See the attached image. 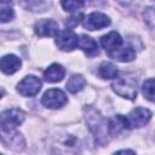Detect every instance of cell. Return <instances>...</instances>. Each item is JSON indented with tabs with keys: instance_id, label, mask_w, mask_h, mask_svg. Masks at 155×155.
<instances>
[{
	"instance_id": "cell-1",
	"label": "cell",
	"mask_w": 155,
	"mask_h": 155,
	"mask_svg": "<svg viewBox=\"0 0 155 155\" xmlns=\"http://www.w3.org/2000/svg\"><path fill=\"white\" fill-rule=\"evenodd\" d=\"M85 120L88 125V128L96 137L97 142L101 144H104L108 140V132H109V124L107 120L99 114L98 110H96L92 107H85L84 108Z\"/></svg>"
},
{
	"instance_id": "cell-2",
	"label": "cell",
	"mask_w": 155,
	"mask_h": 155,
	"mask_svg": "<svg viewBox=\"0 0 155 155\" xmlns=\"http://www.w3.org/2000/svg\"><path fill=\"white\" fill-rule=\"evenodd\" d=\"M111 90L117 96L132 101L137 97V81L132 76L115 78L111 84Z\"/></svg>"
},
{
	"instance_id": "cell-3",
	"label": "cell",
	"mask_w": 155,
	"mask_h": 155,
	"mask_svg": "<svg viewBox=\"0 0 155 155\" xmlns=\"http://www.w3.org/2000/svg\"><path fill=\"white\" fill-rule=\"evenodd\" d=\"M67 102H68V98H67L65 93L59 88H50V90H47L44 93L42 98H41L42 105H45L48 109L62 108Z\"/></svg>"
},
{
	"instance_id": "cell-4",
	"label": "cell",
	"mask_w": 155,
	"mask_h": 155,
	"mask_svg": "<svg viewBox=\"0 0 155 155\" xmlns=\"http://www.w3.org/2000/svg\"><path fill=\"white\" fill-rule=\"evenodd\" d=\"M24 113L18 108H11L2 111L0 117L1 128H16L24 121Z\"/></svg>"
},
{
	"instance_id": "cell-5",
	"label": "cell",
	"mask_w": 155,
	"mask_h": 155,
	"mask_svg": "<svg viewBox=\"0 0 155 155\" xmlns=\"http://www.w3.org/2000/svg\"><path fill=\"white\" fill-rule=\"evenodd\" d=\"M41 90V81L35 75H28L17 85V91L24 97H33Z\"/></svg>"
},
{
	"instance_id": "cell-6",
	"label": "cell",
	"mask_w": 155,
	"mask_h": 155,
	"mask_svg": "<svg viewBox=\"0 0 155 155\" xmlns=\"http://www.w3.org/2000/svg\"><path fill=\"white\" fill-rule=\"evenodd\" d=\"M79 36L70 29H64L56 35V45L62 51H73L78 47Z\"/></svg>"
},
{
	"instance_id": "cell-7",
	"label": "cell",
	"mask_w": 155,
	"mask_h": 155,
	"mask_svg": "<svg viewBox=\"0 0 155 155\" xmlns=\"http://www.w3.org/2000/svg\"><path fill=\"white\" fill-rule=\"evenodd\" d=\"M82 24L87 30H99L110 24V18L102 12H92L84 18Z\"/></svg>"
},
{
	"instance_id": "cell-8",
	"label": "cell",
	"mask_w": 155,
	"mask_h": 155,
	"mask_svg": "<svg viewBox=\"0 0 155 155\" xmlns=\"http://www.w3.org/2000/svg\"><path fill=\"white\" fill-rule=\"evenodd\" d=\"M1 138L7 147L15 149V150H21L24 145V139L21 133L15 131V128H1Z\"/></svg>"
},
{
	"instance_id": "cell-9",
	"label": "cell",
	"mask_w": 155,
	"mask_h": 155,
	"mask_svg": "<svg viewBox=\"0 0 155 155\" xmlns=\"http://www.w3.org/2000/svg\"><path fill=\"white\" fill-rule=\"evenodd\" d=\"M128 122H130V126L131 127H142L144 125H147L149 122V120L151 119V111L147 108H136L133 109L128 116Z\"/></svg>"
},
{
	"instance_id": "cell-10",
	"label": "cell",
	"mask_w": 155,
	"mask_h": 155,
	"mask_svg": "<svg viewBox=\"0 0 155 155\" xmlns=\"http://www.w3.org/2000/svg\"><path fill=\"white\" fill-rule=\"evenodd\" d=\"M34 30L39 36H53L59 33L58 24L53 19H40L35 23Z\"/></svg>"
},
{
	"instance_id": "cell-11",
	"label": "cell",
	"mask_w": 155,
	"mask_h": 155,
	"mask_svg": "<svg viewBox=\"0 0 155 155\" xmlns=\"http://www.w3.org/2000/svg\"><path fill=\"white\" fill-rule=\"evenodd\" d=\"M101 45L109 53V52H113V51L117 50L122 45V39H121L119 33L110 31L107 35H103L101 38Z\"/></svg>"
},
{
	"instance_id": "cell-12",
	"label": "cell",
	"mask_w": 155,
	"mask_h": 155,
	"mask_svg": "<svg viewBox=\"0 0 155 155\" xmlns=\"http://www.w3.org/2000/svg\"><path fill=\"white\" fill-rule=\"evenodd\" d=\"M130 122L128 119L124 115H115L110 121H109V133L111 136H117L122 132H125L126 130H128Z\"/></svg>"
},
{
	"instance_id": "cell-13",
	"label": "cell",
	"mask_w": 155,
	"mask_h": 155,
	"mask_svg": "<svg viewBox=\"0 0 155 155\" xmlns=\"http://www.w3.org/2000/svg\"><path fill=\"white\" fill-rule=\"evenodd\" d=\"M0 65H1L2 73L10 75V74L16 73V71L21 68L22 61H21V58H18V57L15 56V54H6V56H4V57L1 58Z\"/></svg>"
},
{
	"instance_id": "cell-14",
	"label": "cell",
	"mask_w": 155,
	"mask_h": 155,
	"mask_svg": "<svg viewBox=\"0 0 155 155\" xmlns=\"http://www.w3.org/2000/svg\"><path fill=\"white\" fill-rule=\"evenodd\" d=\"M108 54L119 62H131L136 58V52L131 46H120L117 50L109 52Z\"/></svg>"
},
{
	"instance_id": "cell-15",
	"label": "cell",
	"mask_w": 155,
	"mask_h": 155,
	"mask_svg": "<svg viewBox=\"0 0 155 155\" xmlns=\"http://www.w3.org/2000/svg\"><path fill=\"white\" fill-rule=\"evenodd\" d=\"M64 68L58 63H53L44 71V78L47 82H58L64 78Z\"/></svg>"
},
{
	"instance_id": "cell-16",
	"label": "cell",
	"mask_w": 155,
	"mask_h": 155,
	"mask_svg": "<svg viewBox=\"0 0 155 155\" xmlns=\"http://www.w3.org/2000/svg\"><path fill=\"white\" fill-rule=\"evenodd\" d=\"M78 46L88 56H93V54L98 53V45H97V42L92 38H90L87 35H80L79 36Z\"/></svg>"
},
{
	"instance_id": "cell-17",
	"label": "cell",
	"mask_w": 155,
	"mask_h": 155,
	"mask_svg": "<svg viewBox=\"0 0 155 155\" xmlns=\"http://www.w3.org/2000/svg\"><path fill=\"white\" fill-rule=\"evenodd\" d=\"M86 85V80L82 75L80 74H75V75H71V78L68 80L67 82V90L70 92V93H76L79 91H81Z\"/></svg>"
},
{
	"instance_id": "cell-18",
	"label": "cell",
	"mask_w": 155,
	"mask_h": 155,
	"mask_svg": "<svg viewBox=\"0 0 155 155\" xmlns=\"http://www.w3.org/2000/svg\"><path fill=\"white\" fill-rule=\"evenodd\" d=\"M98 73L103 79H115V78H117V69L110 62L101 63V65L98 68Z\"/></svg>"
},
{
	"instance_id": "cell-19",
	"label": "cell",
	"mask_w": 155,
	"mask_h": 155,
	"mask_svg": "<svg viewBox=\"0 0 155 155\" xmlns=\"http://www.w3.org/2000/svg\"><path fill=\"white\" fill-rule=\"evenodd\" d=\"M15 16V11L12 8V5L8 0H1L0 4V19L2 23H6L11 21Z\"/></svg>"
},
{
	"instance_id": "cell-20",
	"label": "cell",
	"mask_w": 155,
	"mask_h": 155,
	"mask_svg": "<svg viewBox=\"0 0 155 155\" xmlns=\"http://www.w3.org/2000/svg\"><path fill=\"white\" fill-rule=\"evenodd\" d=\"M142 92L148 101L155 103V79H149L144 81L142 86Z\"/></svg>"
},
{
	"instance_id": "cell-21",
	"label": "cell",
	"mask_w": 155,
	"mask_h": 155,
	"mask_svg": "<svg viewBox=\"0 0 155 155\" xmlns=\"http://www.w3.org/2000/svg\"><path fill=\"white\" fill-rule=\"evenodd\" d=\"M61 5L65 11L73 12L84 6V0H61Z\"/></svg>"
},
{
	"instance_id": "cell-22",
	"label": "cell",
	"mask_w": 155,
	"mask_h": 155,
	"mask_svg": "<svg viewBox=\"0 0 155 155\" xmlns=\"http://www.w3.org/2000/svg\"><path fill=\"white\" fill-rule=\"evenodd\" d=\"M81 21H84V15L79 12V13H75V15L70 16L69 18H67L65 25L69 27V28H73V27H76Z\"/></svg>"
},
{
	"instance_id": "cell-23",
	"label": "cell",
	"mask_w": 155,
	"mask_h": 155,
	"mask_svg": "<svg viewBox=\"0 0 155 155\" xmlns=\"http://www.w3.org/2000/svg\"><path fill=\"white\" fill-rule=\"evenodd\" d=\"M116 153H131V154H134L133 150H119V151H116Z\"/></svg>"
}]
</instances>
